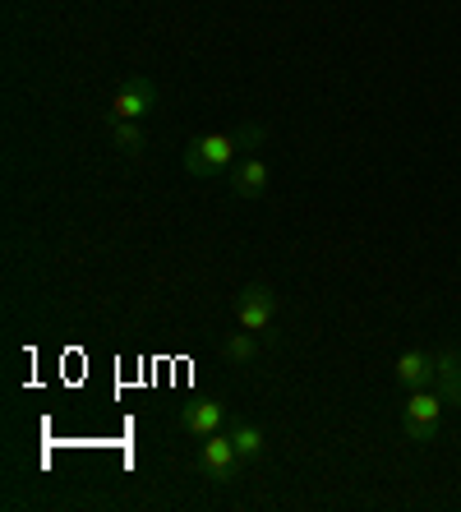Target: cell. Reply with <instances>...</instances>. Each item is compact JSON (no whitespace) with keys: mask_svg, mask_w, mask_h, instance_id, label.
<instances>
[{"mask_svg":"<svg viewBox=\"0 0 461 512\" xmlns=\"http://www.w3.org/2000/svg\"><path fill=\"white\" fill-rule=\"evenodd\" d=\"M254 143H263V125H254V120L240 125V130L199 134V139H190V148H185V171L199 180H217L245 157V148L254 153Z\"/></svg>","mask_w":461,"mask_h":512,"instance_id":"6da1fadb","label":"cell"},{"mask_svg":"<svg viewBox=\"0 0 461 512\" xmlns=\"http://www.w3.org/2000/svg\"><path fill=\"white\" fill-rule=\"evenodd\" d=\"M443 411H448V402L438 397V388H411V397L402 406V434L411 443H438Z\"/></svg>","mask_w":461,"mask_h":512,"instance_id":"7a4b0ae2","label":"cell"},{"mask_svg":"<svg viewBox=\"0 0 461 512\" xmlns=\"http://www.w3.org/2000/svg\"><path fill=\"white\" fill-rule=\"evenodd\" d=\"M240 453L236 443H231V434L226 429H217V434H208V439L199 443V471L208 480H217V485H231V480L240 476Z\"/></svg>","mask_w":461,"mask_h":512,"instance_id":"3957f363","label":"cell"},{"mask_svg":"<svg viewBox=\"0 0 461 512\" xmlns=\"http://www.w3.org/2000/svg\"><path fill=\"white\" fill-rule=\"evenodd\" d=\"M153 107H157V84L148 79V74H130V79L111 93L107 120H143Z\"/></svg>","mask_w":461,"mask_h":512,"instance_id":"277c9868","label":"cell"},{"mask_svg":"<svg viewBox=\"0 0 461 512\" xmlns=\"http://www.w3.org/2000/svg\"><path fill=\"white\" fill-rule=\"evenodd\" d=\"M277 319V291L268 282H249L236 296V323L245 333H268Z\"/></svg>","mask_w":461,"mask_h":512,"instance_id":"5b68a950","label":"cell"},{"mask_svg":"<svg viewBox=\"0 0 461 512\" xmlns=\"http://www.w3.org/2000/svg\"><path fill=\"white\" fill-rule=\"evenodd\" d=\"M226 420H231V406H226L222 397H199V402L180 406L176 429L180 434H194V439H208V434L226 429Z\"/></svg>","mask_w":461,"mask_h":512,"instance_id":"8992f818","label":"cell"},{"mask_svg":"<svg viewBox=\"0 0 461 512\" xmlns=\"http://www.w3.org/2000/svg\"><path fill=\"white\" fill-rule=\"evenodd\" d=\"M226 185H231L236 199H263L268 185H272V171H268V162H263L259 153H245L236 167L226 171Z\"/></svg>","mask_w":461,"mask_h":512,"instance_id":"52a82bcc","label":"cell"},{"mask_svg":"<svg viewBox=\"0 0 461 512\" xmlns=\"http://www.w3.org/2000/svg\"><path fill=\"white\" fill-rule=\"evenodd\" d=\"M434 388L443 402L461 411V346H434Z\"/></svg>","mask_w":461,"mask_h":512,"instance_id":"ba28073f","label":"cell"},{"mask_svg":"<svg viewBox=\"0 0 461 512\" xmlns=\"http://www.w3.org/2000/svg\"><path fill=\"white\" fill-rule=\"evenodd\" d=\"M392 379L402 383V388H434V351H425V346L402 351V356H397Z\"/></svg>","mask_w":461,"mask_h":512,"instance_id":"9c48e42d","label":"cell"},{"mask_svg":"<svg viewBox=\"0 0 461 512\" xmlns=\"http://www.w3.org/2000/svg\"><path fill=\"white\" fill-rule=\"evenodd\" d=\"M226 434H231V443H236L240 462H259V457L268 453V429L254 425V420H240V425H231Z\"/></svg>","mask_w":461,"mask_h":512,"instance_id":"30bf717a","label":"cell"},{"mask_svg":"<svg viewBox=\"0 0 461 512\" xmlns=\"http://www.w3.org/2000/svg\"><path fill=\"white\" fill-rule=\"evenodd\" d=\"M111 125V143H116L125 157H143L148 148V134H143V120H107Z\"/></svg>","mask_w":461,"mask_h":512,"instance_id":"8fae6325","label":"cell"},{"mask_svg":"<svg viewBox=\"0 0 461 512\" xmlns=\"http://www.w3.org/2000/svg\"><path fill=\"white\" fill-rule=\"evenodd\" d=\"M222 356L231 360V365H249V360L259 356V333H245V328H240L236 337H226Z\"/></svg>","mask_w":461,"mask_h":512,"instance_id":"7c38bea8","label":"cell"}]
</instances>
